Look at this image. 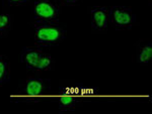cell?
<instances>
[{
    "label": "cell",
    "instance_id": "3",
    "mask_svg": "<svg viewBox=\"0 0 152 114\" xmlns=\"http://www.w3.org/2000/svg\"><path fill=\"white\" fill-rule=\"evenodd\" d=\"M20 61L26 65V69L34 72L50 71L54 65L50 55L36 48H24L20 55Z\"/></svg>",
    "mask_w": 152,
    "mask_h": 114
},
{
    "label": "cell",
    "instance_id": "12",
    "mask_svg": "<svg viewBox=\"0 0 152 114\" xmlns=\"http://www.w3.org/2000/svg\"><path fill=\"white\" fill-rule=\"evenodd\" d=\"M63 5H74L77 2H79L80 0H59Z\"/></svg>",
    "mask_w": 152,
    "mask_h": 114
},
{
    "label": "cell",
    "instance_id": "1",
    "mask_svg": "<svg viewBox=\"0 0 152 114\" xmlns=\"http://www.w3.org/2000/svg\"><path fill=\"white\" fill-rule=\"evenodd\" d=\"M50 91V80L31 77L19 85L16 93L11 95V100L21 103H36L48 96Z\"/></svg>",
    "mask_w": 152,
    "mask_h": 114
},
{
    "label": "cell",
    "instance_id": "9",
    "mask_svg": "<svg viewBox=\"0 0 152 114\" xmlns=\"http://www.w3.org/2000/svg\"><path fill=\"white\" fill-rule=\"evenodd\" d=\"M10 80V64L5 56H0V86L8 83Z\"/></svg>",
    "mask_w": 152,
    "mask_h": 114
},
{
    "label": "cell",
    "instance_id": "10",
    "mask_svg": "<svg viewBox=\"0 0 152 114\" xmlns=\"http://www.w3.org/2000/svg\"><path fill=\"white\" fill-rule=\"evenodd\" d=\"M11 28V17L7 13H0V38L5 35Z\"/></svg>",
    "mask_w": 152,
    "mask_h": 114
},
{
    "label": "cell",
    "instance_id": "5",
    "mask_svg": "<svg viewBox=\"0 0 152 114\" xmlns=\"http://www.w3.org/2000/svg\"><path fill=\"white\" fill-rule=\"evenodd\" d=\"M110 20L117 30H131L137 23L132 8L126 6L110 7Z\"/></svg>",
    "mask_w": 152,
    "mask_h": 114
},
{
    "label": "cell",
    "instance_id": "8",
    "mask_svg": "<svg viewBox=\"0 0 152 114\" xmlns=\"http://www.w3.org/2000/svg\"><path fill=\"white\" fill-rule=\"evenodd\" d=\"M152 57V45L151 42L145 43L137 52V62L141 65H148Z\"/></svg>",
    "mask_w": 152,
    "mask_h": 114
},
{
    "label": "cell",
    "instance_id": "11",
    "mask_svg": "<svg viewBox=\"0 0 152 114\" xmlns=\"http://www.w3.org/2000/svg\"><path fill=\"white\" fill-rule=\"evenodd\" d=\"M3 2L8 6H19L26 4V2H28V0H3Z\"/></svg>",
    "mask_w": 152,
    "mask_h": 114
},
{
    "label": "cell",
    "instance_id": "6",
    "mask_svg": "<svg viewBox=\"0 0 152 114\" xmlns=\"http://www.w3.org/2000/svg\"><path fill=\"white\" fill-rule=\"evenodd\" d=\"M91 28L94 31L104 32L107 30L110 20V8L104 6H94L90 8Z\"/></svg>",
    "mask_w": 152,
    "mask_h": 114
},
{
    "label": "cell",
    "instance_id": "4",
    "mask_svg": "<svg viewBox=\"0 0 152 114\" xmlns=\"http://www.w3.org/2000/svg\"><path fill=\"white\" fill-rule=\"evenodd\" d=\"M60 9L53 0H35L33 18L36 23H57Z\"/></svg>",
    "mask_w": 152,
    "mask_h": 114
},
{
    "label": "cell",
    "instance_id": "7",
    "mask_svg": "<svg viewBox=\"0 0 152 114\" xmlns=\"http://www.w3.org/2000/svg\"><path fill=\"white\" fill-rule=\"evenodd\" d=\"M80 102H81V98L79 96L65 93H60V97L57 99V104L60 112L74 110Z\"/></svg>",
    "mask_w": 152,
    "mask_h": 114
},
{
    "label": "cell",
    "instance_id": "2",
    "mask_svg": "<svg viewBox=\"0 0 152 114\" xmlns=\"http://www.w3.org/2000/svg\"><path fill=\"white\" fill-rule=\"evenodd\" d=\"M66 36V30L57 23H36L34 40L38 47L58 45Z\"/></svg>",
    "mask_w": 152,
    "mask_h": 114
}]
</instances>
